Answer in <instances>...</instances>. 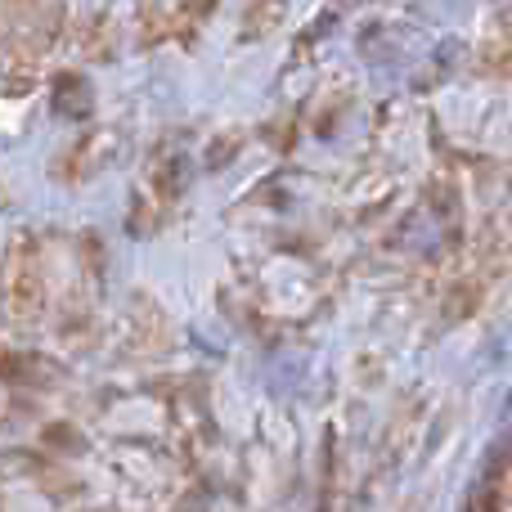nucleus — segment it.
Segmentation results:
<instances>
[{
    "label": "nucleus",
    "instance_id": "obj_2",
    "mask_svg": "<svg viewBox=\"0 0 512 512\" xmlns=\"http://www.w3.org/2000/svg\"><path fill=\"white\" fill-rule=\"evenodd\" d=\"M288 14V0H256L252 5V14H248V36H261V32H270L279 18Z\"/></svg>",
    "mask_w": 512,
    "mask_h": 512
},
{
    "label": "nucleus",
    "instance_id": "obj_3",
    "mask_svg": "<svg viewBox=\"0 0 512 512\" xmlns=\"http://www.w3.org/2000/svg\"><path fill=\"white\" fill-rule=\"evenodd\" d=\"M234 149H239V140H221V144H216V149H212V158H207V167H221V162L230 158Z\"/></svg>",
    "mask_w": 512,
    "mask_h": 512
},
{
    "label": "nucleus",
    "instance_id": "obj_1",
    "mask_svg": "<svg viewBox=\"0 0 512 512\" xmlns=\"http://www.w3.org/2000/svg\"><path fill=\"white\" fill-rule=\"evenodd\" d=\"M54 108H59L63 117H72V122L90 117V108H95V95H90L86 77H77V72H63V77L54 81Z\"/></svg>",
    "mask_w": 512,
    "mask_h": 512
},
{
    "label": "nucleus",
    "instance_id": "obj_4",
    "mask_svg": "<svg viewBox=\"0 0 512 512\" xmlns=\"http://www.w3.org/2000/svg\"><path fill=\"white\" fill-rule=\"evenodd\" d=\"M468 512H499V499L481 490V495H477V499H472V504H468Z\"/></svg>",
    "mask_w": 512,
    "mask_h": 512
}]
</instances>
